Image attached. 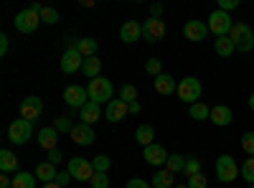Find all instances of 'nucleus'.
Returning a JSON list of instances; mask_svg holds the SVG:
<instances>
[{
	"label": "nucleus",
	"instance_id": "24",
	"mask_svg": "<svg viewBox=\"0 0 254 188\" xmlns=\"http://www.w3.org/2000/svg\"><path fill=\"white\" fill-rule=\"evenodd\" d=\"M56 176H59V173H56V165L49 163V160H46V163H41L38 168H36V178H38L41 183H54Z\"/></svg>",
	"mask_w": 254,
	"mask_h": 188
},
{
	"label": "nucleus",
	"instance_id": "50",
	"mask_svg": "<svg viewBox=\"0 0 254 188\" xmlns=\"http://www.w3.org/2000/svg\"><path fill=\"white\" fill-rule=\"evenodd\" d=\"M44 188H61L59 183H44Z\"/></svg>",
	"mask_w": 254,
	"mask_h": 188
},
{
	"label": "nucleus",
	"instance_id": "8",
	"mask_svg": "<svg viewBox=\"0 0 254 188\" xmlns=\"http://www.w3.org/2000/svg\"><path fill=\"white\" fill-rule=\"evenodd\" d=\"M66 173H69L71 178H76V181H92V176H94V165H92L89 160H84V158H71Z\"/></svg>",
	"mask_w": 254,
	"mask_h": 188
},
{
	"label": "nucleus",
	"instance_id": "40",
	"mask_svg": "<svg viewBox=\"0 0 254 188\" xmlns=\"http://www.w3.org/2000/svg\"><path fill=\"white\" fill-rule=\"evenodd\" d=\"M54 127H56V132H71V130H74V125H71L69 117H59Z\"/></svg>",
	"mask_w": 254,
	"mask_h": 188
},
{
	"label": "nucleus",
	"instance_id": "19",
	"mask_svg": "<svg viewBox=\"0 0 254 188\" xmlns=\"http://www.w3.org/2000/svg\"><path fill=\"white\" fill-rule=\"evenodd\" d=\"M56 142H59L56 127H44V130H38V145H41V148H44L46 153H49V150H56Z\"/></svg>",
	"mask_w": 254,
	"mask_h": 188
},
{
	"label": "nucleus",
	"instance_id": "4",
	"mask_svg": "<svg viewBox=\"0 0 254 188\" xmlns=\"http://www.w3.org/2000/svg\"><path fill=\"white\" fill-rule=\"evenodd\" d=\"M208 31L211 33H214L216 38H221V36H229L231 33V28H234V20H231V15L229 13H224V10H214V13H211L208 15Z\"/></svg>",
	"mask_w": 254,
	"mask_h": 188
},
{
	"label": "nucleus",
	"instance_id": "20",
	"mask_svg": "<svg viewBox=\"0 0 254 188\" xmlns=\"http://www.w3.org/2000/svg\"><path fill=\"white\" fill-rule=\"evenodd\" d=\"M127 112H130L127 102H122V99H112V102L107 104V112H104V115H107V120H110V122H120Z\"/></svg>",
	"mask_w": 254,
	"mask_h": 188
},
{
	"label": "nucleus",
	"instance_id": "22",
	"mask_svg": "<svg viewBox=\"0 0 254 188\" xmlns=\"http://www.w3.org/2000/svg\"><path fill=\"white\" fill-rule=\"evenodd\" d=\"M173 183H176V176L168 171V168H158L155 176H153V181H150L153 188H173Z\"/></svg>",
	"mask_w": 254,
	"mask_h": 188
},
{
	"label": "nucleus",
	"instance_id": "25",
	"mask_svg": "<svg viewBox=\"0 0 254 188\" xmlns=\"http://www.w3.org/2000/svg\"><path fill=\"white\" fill-rule=\"evenodd\" d=\"M214 51L221 56V59H229L231 54L237 51V46H234V41H231L229 36H221V38H216V44H214Z\"/></svg>",
	"mask_w": 254,
	"mask_h": 188
},
{
	"label": "nucleus",
	"instance_id": "21",
	"mask_svg": "<svg viewBox=\"0 0 254 188\" xmlns=\"http://www.w3.org/2000/svg\"><path fill=\"white\" fill-rule=\"evenodd\" d=\"M153 87H155V92H158V94H173V92L178 89L176 79H173L171 74H160V76H155Z\"/></svg>",
	"mask_w": 254,
	"mask_h": 188
},
{
	"label": "nucleus",
	"instance_id": "18",
	"mask_svg": "<svg viewBox=\"0 0 254 188\" xmlns=\"http://www.w3.org/2000/svg\"><path fill=\"white\" fill-rule=\"evenodd\" d=\"M208 120L214 125H219V127H226V125H231V120H234V112H231L229 107H224V104H216V107L211 110Z\"/></svg>",
	"mask_w": 254,
	"mask_h": 188
},
{
	"label": "nucleus",
	"instance_id": "33",
	"mask_svg": "<svg viewBox=\"0 0 254 188\" xmlns=\"http://www.w3.org/2000/svg\"><path fill=\"white\" fill-rule=\"evenodd\" d=\"M120 99H122V102H127V104L137 102V89H135L132 84H125V87H120Z\"/></svg>",
	"mask_w": 254,
	"mask_h": 188
},
{
	"label": "nucleus",
	"instance_id": "38",
	"mask_svg": "<svg viewBox=\"0 0 254 188\" xmlns=\"http://www.w3.org/2000/svg\"><path fill=\"white\" fill-rule=\"evenodd\" d=\"M59 20V13H56V8H41V23H56Z\"/></svg>",
	"mask_w": 254,
	"mask_h": 188
},
{
	"label": "nucleus",
	"instance_id": "23",
	"mask_svg": "<svg viewBox=\"0 0 254 188\" xmlns=\"http://www.w3.org/2000/svg\"><path fill=\"white\" fill-rule=\"evenodd\" d=\"M0 171L3 173H20L18 171V158L10 150H0Z\"/></svg>",
	"mask_w": 254,
	"mask_h": 188
},
{
	"label": "nucleus",
	"instance_id": "43",
	"mask_svg": "<svg viewBox=\"0 0 254 188\" xmlns=\"http://www.w3.org/2000/svg\"><path fill=\"white\" fill-rule=\"evenodd\" d=\"M127 188H153L147 181H142V178H132L130 183H127Z\"/></svg>",
	"mask_w": 254,
	"mask_h": 188
},
{
	"label": "nucleus",
	"instance_id": "34",
	"mask_svg": "<svg viewBox=\"0 0 254 188\" xmlns=\"http://www.w3.org/2000/svg\"><path fill=\"white\" fill-rule=\"evenodd\" d=\"M92 165H94V173H107L110 165H112V160H110L107 155H97V158L92 160Z\"/></svg>",
	"mask_w": 254,
	"mask_h": 188
},
{
	"label": "nucleus",
	"instance_id": "52",
	"mask_svg": "<svg viewBox=\"0 0 254 188\" xmlns=\"http://www.w3.org/2000/svg\"><path fill=\"white\" fill-rule=\"evenodd\" d=\"M249 188H254V186H249Z\"/></svg>",
	"mask_w": 254,
	"mask_h": 188
},
{
	"label": "nucleus",
	"instance_id": "32",
	"mask_svg": "<svg viewBox=\"0 0 254 188\" xmlns=\"http://www.w3.org/2000/svg\"><path fill=\"white\" fill-rule=\"evenodd\" d=\"M183 173H186L188 178L198 176V173H201V160H198V158H186V168H183Z\"/></svg>",
	"mask_w": 254,
	"mask_h": 188
},
{
	"label": "nucleus",
	"instance_id": "3",
	"mask_svg": "<svg viewBox=\"0 0 254 188\" xmlns=\"http://www.w3.org/2000/svg\"><path fill=\"white\" fill-rule=\"evenodd\" d=\"M229 38L234 41V46H237L242 54H249V51L254 49V31H252L247 23H234Z\"/></svg>",
	"mask_w": 254,
	"mask_h": 188
},
{
	"label": "nucleus",
	"instance_id": "28",
	"mask_svg": "<svg viewBox=\"0 0 254 188\" xmlns=\"http://www.w3.org/2000/svg\"><path fill=\"white\" fill-rule=\"evenodd\" d=\"M81 71L87 74L89 79H97V76H99V71H102V61H99L97 56H92V59H84V66H81Z\"/></svg>",
	"mask_w": 254,
	"mask_h": 188
},
{
	"label": "nucleus",
	"instance_id": "7",
	"mask_svg": "<svg viewBox=\"0 0 254 188\" xmlns=\"http://www.w3.org/2000/svg\"><path fill=\"white\" fill-rule=\"evenodd\" d=\"M239 173H242V171H239V165H237L234 158H231V155H219V160H216V176H219L221 183L237 181Z\"/></svg>",
	"mask_w": 254,
	"mask_h": 188
},
{
	"label": "nucleus",
	"instance_id": "35",
	"mask_svg": "<svg viewBox=\"0 0 254 188\" xmlns=\"http://www.w3.org/2000/svg\"><path fill=\"white\" fill-rule=\"evenodd\" d=\"M242 178L254 186V158H249V160L242 163Z\"/></svg>",
	"mask_w": 254,
	"mask_h": 188
},
{
	"label": "nucleus",
	"instance_id": "49",
	"mask_svg": "<svg viewBox=\"0 0 254 188\" xmlns=\"http://www.w3.org/2000/svg\"><path fill=\"white\" fill-rule=\"evenodd\" d=\"M249 110L254 112V94H249Z\"/></svg>",
	"mask_w": 254,
	"mask_h": 188
},
{
	"label": "nucleus",
	"instance_id": "41",
	"mask_svg": "<svg viewBox=\"0 0 254 188\" xmlns=\"http://www.w3.org/2000/svg\"><path fill=\"white\" fill-rule=\"evenodd\" d=\"M206 186H208V181H206L203 173H198V176H193V178H188V188H206Z\"/></svg>",
	"mask_w": 254,
	"mask_h": 188
},
{
	"label": "nucleus",
	"instance_id": "30",
	"mask_svg": "<svg viewBox=\"0 0 254 188\" xmlns=\"http://www.w3.org/2000/svg\"><path fill=\"white\" fill-rule=\"evenodd\" d=\"M190 117L193 120H198V122H203V120H208L211 117V107L208 104H203V102H196V104H190Z\"/></svg>",
	"mask_w": 254,
	"mask_h": 188
},
{
	"label": "nucleus",
	"instance_id": "16",
	"mask_svg": "<svg viewBox=\"0 0 254 188\" xmlns=\"http://www.w3.org/2000/svg\"><path fill=\"white\" fill-rule=\"evenodd\" d=\"M69 135H71V140H74L76 145H92V142H94V130L89 127V125H84V122L74 125V130H71Z\"/></svg>",
	"mask_w": 254,
	"mask_h": 188
},
{
	"label": "nucleus",
	"instance_id": "11",
	"mask_svg": "<svg viewBox=\"0 0 254 188\" xmlns=\"http://www.w3.org/2000/svg\"><path fill=\"white\" fill-rule=\"evenodd\" d=\"M64 102H66L69 107H74V110H81L84 104L89 102V92L84 87H66L64 89Z\"/></svg>",
	"mask_w": 254,
	"mask_h": 188
},
{
	"label": "nucleus",
	"instance_id": "31",
	"mask_svg": "<svg viewBox=\"0 0 254 188\" xmlns=\"http://www.w3.org/2000/svg\"><path fill=\"white\" fill-rule=\"evenodd\" d=\"M165 168L171 171L173 176H176V173H183V168H186V158H183V155H171V158H168V163H165Z\"/></svg>",
	"mask_w": 254,
	"mask_h": 188
},
{
	"label": "nucleus",
	"instance_id": "44",
	"mask_svg": "<svg viewBox=\"0 0 254 188\" xmlns=\"http://www.w3.org/2000/svg\"><path fill=\"white\" fill-rule=\"evenodd\" d=\"M8 46H10V44H8V36L3 33V36H0V56L8 54Z\"/></svg>",
	"mask_w": 254,
	"mask_h": 188
},
{
	"label": "nucleus",
	"instance_id": "26",
	"mask_svg": "<svg viewBox=\"0 0 254 188\" xmlns=\"http://www.w3.org/2000/svg\"><path fill=\"white\" fill-rule=\"evenodd\" d=\"M135 140L142 145V148L153 145V142H155V130H153V125H140L137 132H135Z\"/></svg>",
	"mask_w": 254,
	"mask_h": 188
},
{
	"label": "nucleus",
	"instance_id": "12",
	"mask_svg": "<svg viewBox=\"0 0 254 188\" xmlns=\"http://www.w3.org/2000/svg\"><path fill=\"white\" fill-rule=\"evenodd\" d=\"M41 112H44V102H41L38 97H26L23 102H20V117L33 122L41 117Z\"/></svg>",
	"mask_w": 254,
	"mask_h": 188
},
{
	"label": "nucleus",
	"instance_id": "15",
	"mask_svg": "<svg viewBox=\"0 0 254 188\" xmlns=\"http://www.w3.org/2000/svg\"><path fill=\"white\" fill-rule=\"evenodd\" d=\"M120 38L125 41V44H135L137 38H142V26L137 23V20H125L122 28H120Z\"/></svg>",
	"mask_w": 254,
	"mask_h": 188
},
{
	"label": "nucleus",
	"instance_id": "42",
	"mask_svg": "<svg viewBox=\"0 0 254 188\" xmlns=\"http://www.w3.org/2000/svg\"><path fill=\"white\" fill-rule=\"evenodd\" d=\"M239 5V0H219V10H224V13H229L231 8H237Z\"/></svg>",
	"mask_w": 254,
	"mask_h": 188
},
{
	"label": "nucleus",
	"instance_id": "37",
	"mask_svg": "<svg viewBox=\"0 0 254 188\" xmlns=\"http://www.w3.org/2000/svg\"><path fill=\"white\" fill-rule=\"evenodd\" d=\"M242 148L249 158H254V132H244L242 135Z\"/></svg>",
	"mask_w": 254,
	"mask_h": 188
},
{
	"label": "nucleus",
	"instance_id": "48",
	"mask_svg": "<svg viewBox=\"0 0 254 188\" xmlns=\"http://www.w3.org/2000/svg\"><path fill=\"white\" fill-rule=\"evenodd\" d=\"M127 107H130V112H132V115H137V112H140V104H137V102H132V104H127Z\"/></svg>",
	"mask_w": 254,
	"mask_h": 188
},
{
	"label": "nucleus",
	"instance_id": "9",
	"mask_svg": "<svg viewBox=\"0 0 254 188\" xmlns=\"http://www.w3.org/2000/svg\"><path fill=\"white\" fill-rule=\"evenodd\" d=\"M168 158H171V155H168L165 148H163V145H158V142L147 145V148L142 150V160H145L147 165H153V168H165Z\"/></svg>",
	"mask_w": 254,
	"mask_h": 188
},
{
	"label": "nucleus",
	"instance_id": "29",
	"mask_svg": "<svg viewBox=\"0 0 254 188\" xmlns=\"http://www.w3.org/2000/svg\"><path fill=\"white\" fill-rule=\"evenodd\" d=\"M13 188H36V176L33 173H15L13 176Z\"/></svg>",
	"mask_w": 254,
	"mask_h": 188
},
{
	"label": "nucleus",
	"instance_id": "6",
	"mask_svg": "<svg viewBox=\"0 0 254 188\" xmlns=\"http://www.w3.org/2000/svg\"><path fill=\"white\" fill-rule=\"evenodd\" d=\"M31 135H33V125H31L28 120L18 117L15 122H10V127H8V137H10V142H15V145H26V142L31 140Z\"/></svg>",
	"mask_w": 254,
	"mask_h": 188
},
{
	"label": "nucleus",
	"instance_id": "45",
	"mask_svg": "<svg viewBox=\"0 0 254 188\" xmlns=\"http://www.w3.org/2000/svg\"><path fill=\"white\" fill-rule=\"evenodd\" d=\"M69 181H71V176H69V173H59V176H56V181H54V183H59V186H61V188H64V186H66V183H69Z\"/></svg>",
	"mask_w": 254,
	"mask_h": 188
},
{
	"label": "nucleus",
	"instance_id": "39",
	"mask_svg": "<svg viewBox=\"0 0 254 188\" xmlns=\"http://www.w3.org/2000/svg\"><path fill=\"white\" fill-rule=\"evenodd\" d=\"M89 183H92V188H110V178H107V173H94Z\"/></svg>",
	"mask_w": 254,
	"mask_h": 188
},
{
	"label": "nucleus",
	"instance_id": "13",
	"mask_svg": "<svg viewBox=\"0 0 254 188\" xmlns=\"http://www.w3.org/2000/svg\"><path fill=\"white\" fill-rule=\"evenodd\" d=\"M84 66V56L71 46V49H66L64 51V56H61V71H66V74H74V71H79Z\"/></svg>",
	"mask_w": 254,
	"mask_h": 188
},
{
	"label": "nucleus",
	"instance_id": "46",
	"mask_svg": "<svg viewBox=\"0 0 254 188\" xmlns=\"http://www.w3.org/2000/svg\"><path fill=\"white\" fill-rule=\"evenodd\" d=\"M163 15V5L160 3H153L150 5V18H160Z\"/></svg>",
	"mask_w": 254,
	"mask_h": 188
},
{
	"label": "nucleus",
	"instance_id": "1",
	"mask_svg": "<svg viewBox=\"0 0 254 188\" xmlns=\"http://www.w3.org/2000/svg\"><path fill=\"white\" fill-rule=\"evenodd\" d=\"M41 8L44 5H31L26 10H20L15 15V28L20 33H36V28L41 26Z\"/></svg>",
	"mask_w": 254,
	"mask_h": 188
},
{
	"label": "nucleus",
	"instance_id": "10",
	"mask_svg": "<svg viewBox=\"0 0 254 188\" xmlns=\"http://www.w3.org/2000/svg\"><path fill=\"white\" fill-rule=\"evenodd\" d=\"M163 36H165V23L160 18H147L142 23V38L147 44H158Z\"/></svg>",
	"mask_w": 254,
	"mask_h": 188
},
{
	"label": "nucleus",
	"instance_id": "51",
	"mask_svg": "<svg viewBox=\"0 0 254 188\" xmlns=\"http://www.w3.org/2000/svg\"><path fill=\"white\" fill-rule=\"evenodd\" d=\"M173 188H188V183H178V186H173Z\"/></svg>",
	"mask_w": 254,
	"mask_h": 188
},
{
	"label": "nucleus",
	"instance_id": "14",
	"mask_svg": "<svg viewBox=\"0 0 254 188\" xmlns=\"http://www.w3.org/2000/svg\"><path fill=\"white\" fill-rule=\"evenodd\" d=\"M208 33V26L203 23V20H188V23L183 26V36L188 41H196V44H201V41L206 38Z\"/></svg>",
	"mask_w": 254,
	"mask_h": 188
},
{
	"label": "nucleus",
	"instance_id": "2",
	"mask_svg": "<svg viewBox=\"0 0 254 188\" xmlns=\"http://www.w3.org/2000/svg\"><path fill=\"white\" fill-rule=\"evenodd\" d=\"M87 92H89V102H97V104H102V102H107V104H110V99H112V94H115L112 81H110V79H104V76L92 79V81H89V87H87Z\"/></svg>",
	"mask_w": 254,
	"mask_h": 188
},
{
	"label": "nucleus",
	"instance_id": "5",
	"mask_svg": "<svg viewBox=\"0 0 254 188\" xmlns=\"http://www.w3.org/2000/svg\"><path fill=\"white\" fill-rule=\"evenodd\" d=\"M201 92H203V87H201V81H198L196 76H186L183 81H178V97H181L183 102L196 104V102L201 99Z\"/></svg>",
	"mask_w": 254,
	"mask_h": 188
},
{
	"label": "nucleus",
	"instance_id": "17",
	"mask_svg": "<svg viewBox=\"0 0 254 188\" xmlns=\"http://www.w3.org/2000/svg\"><path fill=\"white\" fill-rule=\"evenodd\" d=\"M99 117H102V110H99L97 102H87V104L79 110V120H81L84 125H89V127H92L94 122H99Z\"/></svg>",
	"mask_w": 254,
	"mask_h": 188
},
{
	"label": "nucleus",
	"instance_id": "47",
	"mask_svg": "<svg viewBox=\"0 0 254 188\" xmlns=\"http://www.w3.org/2000/svg\"><path fill=\"white\" fill-rule=\"evenodd\" d=\"M49 163H54V165L61 163V150H59V148H56V150H49Z\"/></svg>",
	"mask_w": 254,
	"mask_h": 188
},
{
	"label": "nucleus",
	"instance_id": "27",
	"mask_svg": "<svg viewBox=\"0 0 254 188\" xmlns=\"http://www.w3.org/2000/svg\"><path fill=\"white\" fill-rule=\"evenodd\" d=\"M84 59H92L94 54H97V41L94 38H81V41H76V46H74Z\"/></svg>",
	"mask_w": 254,
	"mask_h": 188
},
{
	"label": "nucleus",
	"instance_id": "36",
	"mask_svg": "<svg viewBox=\"0 0 254 188\" xmlns=\"http://www.w3.org/2000/svg\"><path fill=\"white\" fill-rule=\"evenodd\" d=\"M145 71L153 74V76H160V74H163V61H160V59H147Z\"/></svg>",
	"mask_w": 254,
	"mask_h": 188
}]
</instances>
